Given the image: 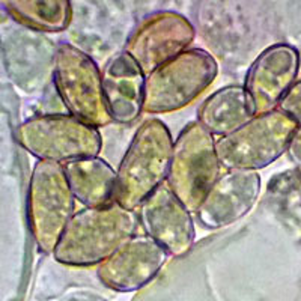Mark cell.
Returning <instances> with one entry per match:
<instances>
[{
    "mask_svg": "<svg viewBox=\"0 0 301 301\" xmlns=\"http://www.w3.org/2000/svg\"><path fill=\"white\" fill-rule=\"evenodd\" d=\"M137 223L134 211L116 202L84 208L71 217L54 249V258L72 267L101 264L134 235Z\"/></svg>",
    "mask_w": 301,
    "mask_h": 301,
    "instance_id": "obj_1",
    "label": "cell"
},
{
    "mask_svg": "<svg viewBox=\"0 0 301 301\" xmlns=\"http://www.w3.org/2000/svg\"><path fill=\"white\" fill-rule=\"evenodd\" d=\"M172 151L173 140L164 122L143 121L116 172L115 202L130 211L139 208L167 178Z\"/></svg>",
    "mask_w": 301,
    "mask_h": 301,
    "instance_id": "obj_2",
    "label": "cell"
},
{
    "mask_svg": "<svg viewBox=\"0 0 301 301\" xmlns=\"http://www.w3.org/2000/svg\"><path fill=\"white\" fill-rule=\"evenodd\" d=\"M216 59L202 48H190L148 74L143 112L160 115L181 110L216 80Z\"/></svg>",
    "mask_w": 301,
    "mask_h": 301,
    "instance_id": "obj_3",
    "label": "cell"
},
{
    "mask_svg": "<svg viewBox=\"0 0 301 301\" xmlns=\"http://www.w3.org/2000/svg\"><path fill=\"white\" fill-rule=\"evenodd\" d=\"M214 136L197 121L190 122L173 142L167 185L181 204L196 211L220 176Z\"/></svg>",
    "mask_w": 301,
    "mask_h": 301,
    "instance_id": "obj_4",
    "label": "cell"
},
{
    "mask_svg": "<svg viewBox=\"0 0 301 301\" xmlns=\"http://www.w3.org/2000/svg\"><path fill=\"white\" fill-rule=\"evenodd\" d=\"M295 131L297 122L282 110L256 115L216 142L220 164L255 172L267 167L289 148Z\"/></svg>",
    "mask_w": 301,
    "mask_h": 301,
    "instance_id": "obj_5",
    "label": "cell"
},
{
    "mask_svg": "<svg viewBox=\"0 0 301 301\" xmlns=\"http://www.w3.org/2000/svg\"><path fill=\"white\" fill-rule=\"evenodd\" d=\"M54 83L71 116L93 127L113 119L106 104L103 80L93 59L71 44H60L54 57Z\"/></svg>",
    "mask_w": 301,
    "mask_h": 301,
    "instance_id": "obj_6",
    "label": "cell"
},
{
    "mask_svg": "<svg viewBox=\"0 0 301 301\" xmlns=\"http://www.w3.org/2000/svg\"><path fill=\"white\" fill-rule=\"evenodd\" d=\"M20 140L33 155L57 164L96 157L103 148L99 131L71 115L30 119L20 128Z\"/></svg>",
    "mask_w": 301,
    "mask_h": 301,
    "instance_id": "obj_7",
    "label": "cell"
},
{
    "mask_svg": "<svg viewBox=\"0 0 301 301\" xmlns=\"http://www.w3.org/2000/svg\"><path fill=\"white\" fill-rule=\"evenodd\" d=\"M74 194L63 167L53 161L38 163L29 196L32 231L44 252H54L74 213Z\"/></svg>",
    "mask_w": 301,
    "mask_h": 301,
    "instance_id": "obj_8",
    "label": "cell"
},
{
    "mask_svg": "<svg viewBox=\"0 0 301 301\" xmlns=\"http://www.w3.org/2000/svg\"><path fill=\"white\" fill-rule=\"evenodd\" d=\"M194 36L196 30L187 17L175 11H160L136 27L127 41L125 53L146 75L185 51Z\"/></svg>",
    "mask_w": 301,
    "mask_h": 301,
    "instance_id": "obj_9",
    "label": "cell"
},
{
    "mask_svg": "<svg viewBox=\"0 0 301 301\" xmlns=\"http://www.w3.org/2000/svg\"><path fill=\"white\" fill-rule=\"evenodd\" d=\"M261 176L255 170L229 169L222 173L196 210L204 228L220 229L243 219L256 204Z\"/></svg>",
    "mask_w": 301,
    "mask_h": 301,
    "instance_id": "obj_10",
    "label": "cell"
},
{
    "mask_svg": "<svg viewBox=\"0 0 301 301\" xmlns=\"http://www.w3.org/2000/svg\"><path fill=\"white\" fill-rule=\"evenodd\" d=\"M139 220L146 235L158 243L169 256L185 255L194 243V225L190 211L161 184L139 207Z\"/></svg>",
    "mask_w": 301,
    "mask_h": 301,
    "instance_id": "obj_11",
    "label": "cell"
},
{
    "mask_svg": "<svg viewBox=\"0 0 301 301\" xmlns=\"http://www.w3.org/2000/svg\"><path fill=\"white\" fill-rule=\"evenodd\" d=\"M167 252L148 235H133L98 267L107 288L134 291L155 277L167 261Z\"/></svg>",
    "mask_w": 301,
    "mask_h": 301,
    "instance_id": "obj_12",
    "label": "cell"
},
{
    "mask_svg": "<svg viewBox=\"0 0 301 301\" xmlns=\"http://www.w3.org/2000/svg\"><path fill=\"white\" fill-rule=\"evenodd\" d=\"M298 71V53L277 44L264 50L252 63L244 89L247 90L256 115L271 112L289 92Z\"/></svg>",
    "mask_w": 301,
    "mask_h": 301,
    "instance_id": "obj_13",
    "label": "cell"
},
{
    "mask_svg": "<svg viewBox=\"0 0 301 301\" xmlns=\"http://www.w3.org/2000/svg\"><path fill=\"white\" fill-rule=\"evenodd\" d=\"M103 92L115 122L131 124L143 112L146 75L125 51L113 56L103 69Z\"/></svg>",
    "mask_w": 301,
    "mask_h": 301,
    "instance_id": "obj_14",
    "label": "cell"
},
{
    "mask_svg": "<svg viewBox=\"0 0 301 301\" xmlns=\"http://www.w3.org/2000/svg\"><path fill=\"white\" fill-rule=\"evenodd\" d=\"M256 116L244 86H226L210 95L197 110V122L213 136H228Z\"/></svg>",
    "mask_w": 301,
    "mask_h": 301,
    "instance_id": "obj_15",
    "label": "cell"
},
{
    "mask_svg": "<svg viewBox=\"0 0 301 301\" xmlns=\"http://www.w3.org/2000/svg\"><path fill=\"white\" fill-rule=\"evenodd\" d=\"M74 197L86 208L106 207L115 202L116 172L98 157L80 158L63 167Z\"/></svg>",
    "mask_w": 301,
    "mask_h": 301,
    "instance_id": "obj_16",
    "label": "cell"
},
{
    "mask_svg": "<svg viewBox=\"0 0 301 301\" xmlns=\"http://www.w3.org/2000/svg\"><path fill=\"white\" fill-rule=\"evenodd\" d=\"M12 9L23 23L47 32L65 30L72 18V6L68 0L17 2L12 3Z\"/></svg>",
    "mask_w": 301,
    "mask_h": 301,
    "instance_id": "obj_17",
    "label": "cell"
}]
</instances>
